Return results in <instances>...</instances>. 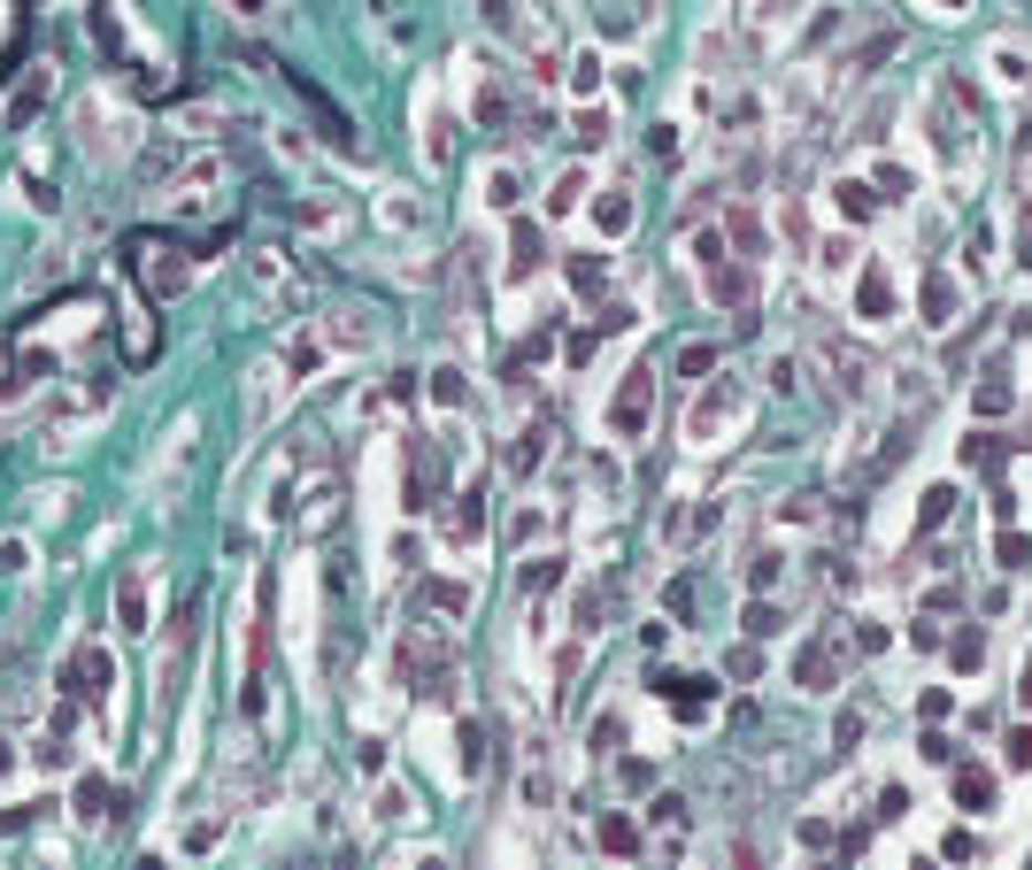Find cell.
I'll return each mask as SVG.
<instances>
[{
  "label": "cell",
  "instance_id": "d4e9b609",
  "mask_svg": "<svg viewBox=\"0 0 1032 870\" xmlns=\"http://www.w3.org/2000/svg\"><path fill=\"white\" fill-rule=\"evenodd\" d=\"M948 509H956V486H932V494H925V509H917V531L948 524Z\"/></svg>",
  "mask_w": 1032,
  "mask_h": 870
},
{
  "label": "cell",
  "instance_id": "5bb4252c",
  "mask_svg": "<svg viewBox=\"0 0 1032 870\" xmlns=\"http://www.w3.org/2000/svg\"><path fill=\"white\" fill-rule=\"evenodd\" d=\"M594 224H601L609 239H617V231H632V193H601V200H594Z\"/></svg>",
  "mask_w": 1032,
  "mask_h": 870
},
{
  "label": "cell",
  "instance_id": "60d3db41",
  "mask_svg": "<svg viewBox=\"0 0 1032 870\" xmlns=\"http://www.w3.org/2000/svg\"><path fill=\"white\" fill-rule=\"evenodd\" d=\"M940 8H948V15H956V8H971V0H940Z\"/></svg>",
  "mask_w": 1032,
  "mask_h": 870
},
{
  "label": "cell",
  "instance_id": "7a4b0ae2",
  "mask_svg": "<svg viewBox=\"0 0 1032 870\" xmlns=\"http://www.w3.org/2000/svg\"><path fill=\"white\" fill-rule=\"evenodd\" d=\"M124 262H132V278L147 286V301H177V293H185V255H177V239H140Z\"/></svg>",
  "mask_w": 1032,
  "mask_h": 870
},
{
  "label": "cell",
  "instance_id": "9c48e42d",
  "mask_svg": "<svg viewBox=\"0 0 1032 870\" xmlns=\"http://www.w3.org/2000/svg\"><path fill=\"white\" fill-rule=\"evenodd\" d=\"M956 309H963V293L932 270V278H925V324H940V332H948V324H956Z\"/></svg>",
  "mask_w": 1032,
  "mask_h": 870
},
{
  "label": "cell",
  "instance_id": "44dd1931",
  "mask_svg": "<svg viewBox=\"0 0 1032 870\" xmlns=\"http://www.w3.org/2000/svg\"><path fill=\"white\" fill-rule=\"evenodd\" d=\"M578 193H594L586 170H563V177H555V193H547V208H555V216H570V208H578Z\"/></svg>",
  "mask_w": 1032,
  "mask_h": 870
},
{
  "label": "cell",
  "instance_id": "ba28073f",
  "mask_svg": "<svg viewBox=\"0 0 1032 870\" xmlns=\"http://www.w3.org/2000/svg\"><path fill=\"white\" fill-rule=\"evenodd\" d=\"M709 293H716L724 309H740V301H755V278H747L740 262H716V270H709Z\"/></svg>",
  "mask_w": 1032,
  "mask_h": 870
},
{
  "label": "cell",
  "instance_id": "74e56055",
  "mask_svg": "<svg viewBox=\"0 0 1032 870\" xmlns=\"http://www.w3.org/2000/svg\"><path fill=\"white\" fill-rule=\"evenodd\" d=\"M570 85H578V93H594V85H601V62H594V54H578V62H570Z\"/></svg>",
  "mask_w": 1032,
  "mask_h": 870
},
{
  "label": "cell",
  "instance_id": "ac0fdd59",
  "mask_svg": "<svg viewBox=\"0 0 1032 870\" xmlns=\"http://www.w3.org/2000/svg\"><path fill=\"white\" fill-rule=\"evenodd\" d=\"M679 377H693V385L716 377V348H709V340H687V348H679Z\"/></svg>",
  "mask_w": 1032,
  "mask_h": 870
},
{
  "label": "cell",
  "instance_id": "f546056e",
  "mask_svg": "<svg viewBox=\"0 0 1032 870\" xmlns=\"http://www.w3.org/2000/svg\"><path fill=\"white\" fill-rule=\"evenodd\" d=\"M732 239L755 255V247H763V216H755V208H740V216H732Z\"/></svg>",
  "mask_w": 1032,
  "mask_h": 870
},
{
  "label": "cell",
  "instance_id": "52a82bcc",
  "mask_svg": "<svg viewBox=\"0 0 1032 870\" xmlns=\"http://www.w3.org/2000/svg\"><path fill=\"white\" fill-rule=\"evenodd\" d=\"M856 317H863V324H886V317H894V278H886V270H863Z\"/></svg>",
  "mask_w": 1032,
  "mask_h": 870
},
{
  "label": "cell",
  "instance_id": "d6986e66",
  "mask_svg": "<svg viewBox=\"0 0 1032 870\" xmlns=\"http://www.w3.org/2000/svg\"><path fill=\"white\" fill-rule=\"evenodd\" d=\"M539 455H547V432L532 424V432H524V439L509 447V470H516V478H532V470H539Z\"/></svg>",
  "mask_w": 1032,
  "mask_h": 870
},
{
  "label": "cell",
  "instance_id": "836d02e7",
  "mask_svg": "<svg viewBox=\"0 0 1032 870\" xmlns=\"http://www.w3.org/2000/svg\"><path fill=\"white\" fill-rule=\"evenodd\" d=\"M601 139H609V116L586 108V116H578V147H601Z\"/></svg>",
  "mask_w": 1032,
  "mask_h": 870
},
{
  "label": "cell",
  "instance_id": "d6a6232c",
  "mask_svg": "<svg viewBox=\"0 0 1032 870\" xmlns=\"http://www.w3.org/2000/svg\"><path fill=\"white\" fill-rule=\"evenodd\" d=\"M870 193H886V200H909V170H901V163H886V170H878V185H870Z\"/></svg>",
  "mask_w": 1032,
  "mask_h": 870
},
{
  "label": "cell",
  "instance_id": "e575fe53",
  "mask_svg": "<svg viewBox=\"0 0 1032 870\" xmlns=\"http://www.w3.org/2000/svg\"><path fill=\"white\" fill-rule=\"evenodd\" d=\"M693 262L716 270V262H724V239H716V231H693Z\"/></svg>",
  "mask_w": 1032,
  "mask_h": 870
},
{
  "label": "cell",
  "instance_id": "2e32d148",
  "mask_svg": "<svg viewBox=\"0 0 1032 870\" xmlns=\"http://www.w3.org/2000/svg\"><path fill=\"white\" fill-rule=\"evenodd\" d=\"M539 270V231L532 224H516V239H509V278H532Z\"/></svg>",
  "mask_w": 1032,
  "mask_h": 870
},
{
  "label": "cell",
  "instance_id": "4fadbf2b",
  "mask_svg": "<svg viewBox=\"0 0 1032 870\" xmlns=\"http://www.w3.org/2000/svg\"><path fill=\"white\" fill-rule=\"evenodd\" d=\"M956 801H963V809H987V801H994V770L963 763V770H956Z\"/></svg>",
  "mask_w": 1032,
  "mask_h": 870
},
{
  "label": "cell",
  "instance_id": "ab89813d",
  "mask_svg": "<svg viewBox=\"0 0 1032 870\" xmlns=\"http://www.w3.org/2000/svg\"><path fill=\"white\" fill-rule=\"evenodd\" d=\"M486 200H494V208H509V200H516V177H509V170H494V185H486Z\"/></svg>",
  "mask_w": 1032,
  "mask_h": 870
},
{
  "label": "cell",
  "instance_id": "7402d4cb",
  "mask_svg": "<svg viewBox=\"0 0 1032 870\" xmlns=\"http://www.w3.org/2000/svg\"><path fill=\"white\" fill-rule=\"evenodd\" d=\"M486 8V31H502V39H524V15H516V0H478Z\"/></svg>",
  "mask_w": 1032,
  "mask_h": 870
},
{
  "label": "cell",
  "instance_id": "d590c367",
  "mask_svg": "<svg viewBox=\"0 0 1032 870\" xmlns=\"http://www.w3.org/2000/svg\"><path fill=\"white\" fill-rule=\"evenodd\" d=\"M432 401H447V408H463V377H455V370H432Z\"/></svg>",
  "mask_w": 1032,
  "mask_h": 870
},
{
  "label": "cell",
  "instance_id": "9a60e30c",
  "mask_svg": "<svg viewBox=\"0 0 1032 870\" xmlns=\"http://www.w3.org/2000/svg\"><path fill=\"white\" fill-rule=\"evenodd\" d=\"M663 694H671V708H679V716H693V708H709V694H716V686H709V679H663Z\"/></svg>",
  "mask_w": 1032,
  "mask_h": 870
},
{
  "label": "cell",
  "instance_id": "1f68e13d",
  "mask_svg": "<svg viewBox=\"0 0 1032 870\" xmlns=\"http://www.w3.org/2000/svg\"><path fill=\"white\" fill-rule=\"evenodd\" d=\"M570 286H578V293H601V262H594V255H570Z\"/></svg>",
  "mask_w": 1032,
  "mask_h": 870
},
{
  "label": "cell",
  "instance_id": "b9f144b4",
  "mask_svg": "<svg viewBox=\"0 0 1032 870\" xmlns=\"http://www.w3.org/2000/svg\"><path fill=\"white\" fill-rule=\"evenodd\" d=\"M1025 708H1032V671H1025Z\"/></svg>",
  "mask_w": 1032,
  "mask_h": 870
},
{
  "label": "cell",
  "instance_id": "83f0119b",
  "mask_svg": "<svg viewBox=\"0 0 1032 870\" xmlns=\"http://www.w3.org/2000/svg\"><path fill=\"white\" fill-rule=\"evenodd\" d=\"M870 208H878V193H870V185H840V216H848V224H863Z\"/></svg>",
  "mask_w": 1032,
  "mask_h": 870
},
{
  "label": "cell",
  "instance_id": "ffe728a7",
  "mask_svg": "<svg viewBox=\"0 0 1032 870\" xmlns=\"http://www.w3.org/2000/svg\"><path fill=\"white\" fill-rule=\"evenodd\" d=\"M1002 377H1010L1002 362H994V370L979 377V416H1002V408H1010V385H1002Z\"/></svg>",
  "mask_w": 1032,
  "mask_h": 870
},
{
  "label": "cell",
  "instance_id": "f35d334b",
  "mask_svg": "<svg viewBox=\"0 0 1032 870\" xmlns=\"http://www.w3.org/2000/svg\"><path fill=\"white\" fill-rule=\"evenodd\" d=\"M755 671H763V648H755V640H747V648H732V679H755Z\"/></svg>",
  "mask_w": 1032,
  "mask_h": 870
},
{
  "label": "cell",
  "instance_id": "8d00e7d4",
  "mask_svg": "<svg viewBox=\"0 0 1032 870\" xmlns=\"http://www.w3.org/2000/svg\"><path fill=\"white\" fill-rule=\"evenodd\" d=\"M1010 770H1032V724L1010 732Z\"/></svg>",
  "mask_w": 1032,
  "mask_h": 870
},
{
  "label": "cell",
  "instance_id": "30bf717a",
  "mask_svg": "<svg viewBox=\"0 0 1032 870\" xmlns=\"http://www.w3.org/2000/svg\"><path fill=\"white\" fill-rule=\"evenodd\" d=\"M70 679H78V701H101V694H109V655L85 648V655L70 663Z\"/></svg>",
  "mask_w": 1032,
  "mask_h": 870
},
{
  "label": "cell",
  "instance_id": "4316f807",
  "mask_svg": "<svg viewBox=\"0 0 1032 870\" xmlns=\"http://www.w3.org/2000/svg\"><path fill=\"white\" fill-rule=\"evenodd\" d=\"M987 663V632L971 624V632H956V671H979Z\"/></svg>",
  "mask_w": 1032,
  "mask_h": 870
},
{
  "label": "cell",
  "instance_id": "603a6c76",
  "mask_svg": "<svg viewBox=\"0 0 1032 870\" xmlns=\"http://www.w3.org/2000/svg\"><path fill=\"white\" fill-rule=\"evenodd\" d=\"M778 570H786L778 547H755V555H747V586H778Z\"/></svg>",
  "mask_w": 1032,
  "mask_h": 870
},
{
  "label": "cell",
  "instance_id": "7c38bea8",
  "mask_svg": "<svg viewBox=\"0 0 1032 870\" xmlns=\"http://www.w3.org/2000/svg\"><path fill=\"white\" fill-rule=\"evenodd\" d=\"M416 601H424V609H440V617H463V609H471V586H455V578H432Z\"/></svg>",
  "mask_w": 1032,
  "mask_h": 870
},
{
  "label": "cell",
  "instance_id": "f1b7e54d",
  "mask_svg": "<svg viewBox=\"0 0 1032 870\" xmlns=\"http://www.w3.org/2000/svg\"><path fill=\"white\" fill-rule=\"evenodd\" d=\"M740 624H747V640H771V632H778V624H786V617H778V609H771V601H755V609H747V617H740Z\"/></svg>",
  "mask_w": 1032,
  "mask_h": 870
},
{
  "label": "cell",
  "instance_id": "8992f818",
  "mask_svg": "<svg viewBox=\"0 0 1032 870\" xmlns=\"http://www.w3.org/2000/svg\"><path fill=\"white\" fill-rule=\"evenodd\" d=\"M679 840H687V801L663 794L656 801V863H679Z\"/></svg>",
  "mask_w": 1032,
  "mask_h": 870
},
{
  "label": "cell",
  "instance_id": "5b68a950",
  "mask_svg": "<svg viewBox=\"0 0 1032 870\" xmlns=\"http://www.w3.org/2000/svg\"><path fill=\"white\" fill-rule=\"evenodd\" d=\"M794 679H802L809 694H833V686H840V655H833L825 640H809V648L794 655Z\"/></svg>",
  "mask_w": 1032,
  "mask_h": 870
},
{
  "label": "cell",
  "instance_id": "cb8c5ba5",
  "mask_svg": "<svg viewBox=\"0 0 1032 870\" xmlns=\"http://www.w3.org/2000/svg\"><path fill=\"white\" fill-rule=\"evenodd\" d=\"M994 555H1002V570H1025V562H1032V539H1025V531H1010V524H1002Z\"/></svg>",
  "mask_w": 1032,
  "mask_h": 870
},
{
  "label": "cell",
  "instance_id": "8fae6325",
  "mask_svg": "<svg viewBox=\"0 0 1032 870\" xmlns=\"http://www.w3.org/2000/svg\"><path fill=\"white\" fill-rule=\"evenodd\" d=\"M116 617H124V632H147V578L140 570L116 586Z\"/></svg>",
  "mask_w": 1032,
  "mask_h": 870
},
{
  "label": "cell",
  "instance_id": "3957f363",
  "mask_svg": "<svg viewBox=\"0 0 1032 870\" xmlns=\"http://www.w3.org/2000/svg\"><path fill=\"white\" fill-rule=\"evenodd\" d=\"M648 416H656V370H625V385H617V401H609V432H617V439H640Z\"/></svg>",
  "mask_w": 1032,
  "mask_h": 870
},
{
  "label": "cell",
  "instance_id": "484cf974",
  "mask_svg": "<svg viewBox=\"0 0 1032 870\" xmlns=\"http://www.w3.org/2000/svg\"><path fill=\"white\" fill-rule=\"evenodd\" d=\"M478 494H463V501H455V509H447V531H455V539H478Z\"/></svg>",
  "mask_w": 1032,
  "mask_h": 870
},
{
  "label": "cell",
  "instance_id": "6da1fadb",
  "mask_svg": "<svg viewBox=\"0 0 1032 870\" xmlns=\"http://www.w3.org/2000/svg\"><path fill=\"white\" fill-rule=\"evenodd\" d=\"M740 416H747V385H740V377H709L701 401H693V416H687V439L709 447V439H724Z\"/></svg>",
  "mask_w": 1032,
  "mask_h": 870
},
{
  "label": "cell",
  "instance_id": "4dcf8cb0",
  "mask_svg": "<svg viewBox=\"0 0 1032 870\" xmlns=\"http://www.w3.org/2000/svg\"><path fill=\"white\" fill-rule=\"evenodd\" d=\"M817 262H825V270H848V262H856V239H848V231H840V239H825V247H817Z\"/></svg>",
  "mask_w": 1032,
  "mask_h": 870
},
{
  "label": "cell",
  "instance_id": "277c9868",
  "mask_svg": "<svg viewBox=\"0 0 1032 870\" xmlns=\"http://www.w3.org/2000/svg\"><path fill=\"white\" fill-rule=\"evenodd\" d=\"M825 370H833V393H840V401H870V377H878V362H870V354L863 348H848V340H825Z\"/></svg>",
  "mask_w": 1032,
  "mask_h": 870
},
{
  "label": "cell",
  "instance_id": "e0dca14e",
  "mask_svg": "<svg viewBox=\"0 0 1032 870\" xmlns=\"http://www.w3.org/2000/svg\"><path fill=\"white\" fill-rule=\"evenodd\" d=\"M601 848L609 856H640V825L632 817H601Z\"/></svg>",
  "mask_w": 1032,
  "mask_h": 870
}]
</instances>
